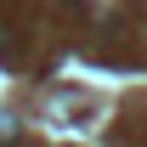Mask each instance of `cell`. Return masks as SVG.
Returning a JSON list of instances; mask_svg holds the SVG:
<instances>
[{
    "instance_id": "1",
    "label": "cell",
    "mask_w": 147,
    "mask_h": 147,
    "mask_svg": "<svg viewBox=\"0 0 147 147\" xmlns=\"http://www.w3.org/2000/svg\"><path fill=\"white\" fill-rule=\"evenodd\" d=\"M11 136H17V125H11V119L0 113V142H11Z\"/></svg>"
}]
</instances>
